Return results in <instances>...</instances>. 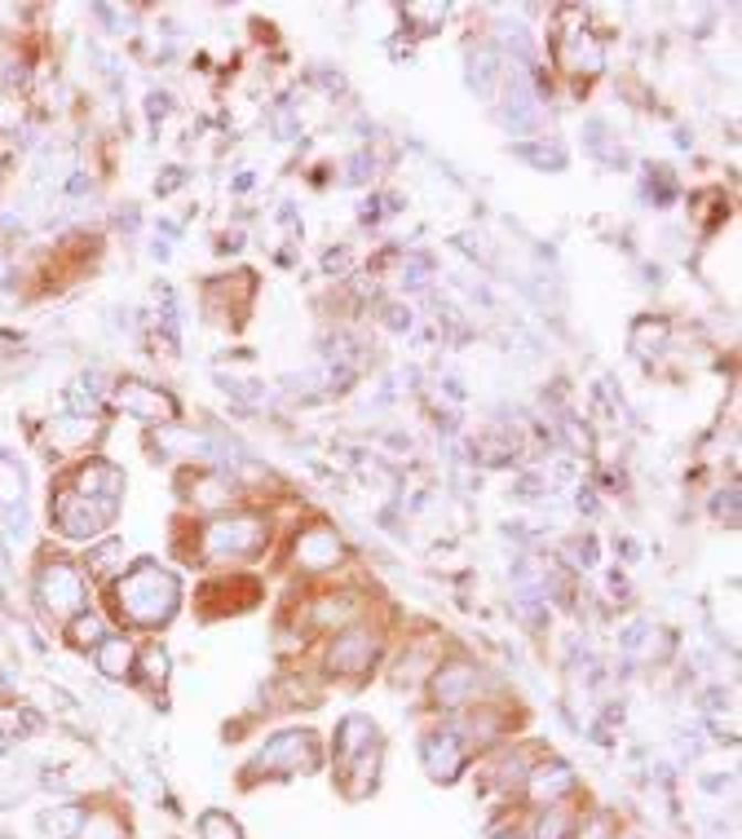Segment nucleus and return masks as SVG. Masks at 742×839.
<instances>
[{"label":"nucleus","instance_id":"1","mask_svg":"<svg viewBox=\"0 0 742 839\" xmlns=\"http://www.w3.org/2000/svg\"><path fill=\"white\" fill-rule=\"evenodd\" d=\"M110 601H115V614H119L128 627L150 631V627L172 623V614H177V605H181V583H177V574L163 570L159 561H137L132 570H124V574L115 578Z\"/></svg>","mask_w":742,"mask_h":839},{"label":"nucleus","instance_id":"2","mask_svg":"<svg viewBox=\"0 0 742 839\" xmlns=\"http://www.w3.org/2000/svg\"><path fill=\"white\" fill-rule=\"evenodd\" d=\"M265 543H269L265 517H256V512H221V517H212V521L199 530L190 561H230V556H243V561H247V556H256Z\"/></svg>","mask_w":742,"mask_h":839},{"label":"nucleus","instance_id":"3","mask_svg":"<svg viewBox=\"0 0 742 839\" xmlns=\"http://www.w3.org/2000/svg\"><path fill=\"white\" fill-rule=\"evenodd\" d=\"M318 760H322V746H318V737H314L309 729H283V733H274V737L252 755L247 768H252L256 777H261V773L283 777V773H314Z\"/></svg>","mask_w":742,"mask_h":839},{"label":"nucleus","instance_id":"4","mask_svg":"<svg viewBox=\"0 0 742 839\" xmlns=\"http://www.w3.org/2000/svg\"><path fill=\"white\" fill-rule=\"evenodd\" d=\"M35 601H40V609L49 618H66L71 623L88 605V583H84V574L71 561H49L35 574Z\"/></svg>","mask_w":742,"mask_h":839},{"label":"nucleus","instance_id":"5","mask_svg":"<svg viewBox=\"0 0 742 839\" xmlns=\"http://www.w3.org/2000/svg\"><path fill=\"white\" fill-rule=\"evenodd\" d=\"M115 508H119V503L88 499V495H75L71 486H62V490L53 495V525H57L66 539H97V534L110 530Z\"/></svg>","mask_w":742,"mask_h":839},{"label":"nucleus","instance_id":"6","mask_svg":"<svg viewBox=\"0 0 742 839\" xmlns=\"http://www.w3.org/2000/svg\"><path fill=\"white\" fill-rule=\"evenodd\" d=\"M380 654V631L371 623H349L336 631L327 649V671L331 676H362Z\"/></svg>","mask_w":742,"mask_h":839},{"label":"nucleus","instance_id":"7","mask_svg":"<svg viewBox=\"0 0 742 839\" xmlns=\"http://www.w3.org/2000/svg\"><path fill=\"white\" fill-rule=\"evenodd\" d=\"M115 406H119L124 415H137V420L177 424V402H172V393H163V389L150 384V380H119V384H115Z\"/></svg>","mask_w":742,"mask_h":839},{"label":"nucleus","instance_id":"8","mask_svg":"<svg viewBox=\"0 0 742 839\" xmlns=\"http://www.w3.org/2000/svg\"><path fill=\"white\" fill-rule=\"evenodd\" d=\"M428 689H433V702H437V707H464V702H477L481 671H477V662H468V658H451V662H437V667H433Z\"/></svg>","mask_w":742,"mask_h":839},{"label":"nucleus","instance_id":"9","mask_svg":"<svg viewBox=\"0 0 742 839\" xmlns=\"http://www.w3.org/2000/svg\"><path fill=\"white\" fill-rule=\"evenodd\" d=\"M420 760H424V773L433 782H455L468 768V746H464V737L455 729H433L420 742Z\"/></svg>","mask_w":742,"mask_h":839},{"label":"nucleus","instance_id":"10","mask_svg":"<svg viewBox=\"0 0 742 839\" xmlns=\"http://www.w3.org/2000/svg\"><path fill=\"white\" fill-rule=\"evenodd\" d=\"M292 556H296V565H300V570L318 574V570H331V565H340V561H344V543H340L336 525L314 521V525H305V530L296 534Z\"/></svg>","mask_w":742,"mask_h":839},{"label":"nucleus","instance_id":"11","mask_svg":"<svg viewBox=\"0 0 742 839\" xmlns=\"http://www.w3.org/2000/svg\"><path fill=\"white\" fill-rule=\"evenodd\" d=\"M521 786H526V799L530 804H561L570 790H574V768L565 764V760H539L534 768H526V777H521Z\"/></svg>","mask_w":742,"mask_h":839},{"label":"nucleus","instance_id":"12","mask_svg":"<svg viewBox=\"0 0 742 839\" xmlns=\"http://www.w3.org/2000/svg\"><path fill=\"white\" fill-rule=\"evenodd\" d=\"M66 486H71L75 495L119 503V495H124V472H119L110 459H88V464H80V472H75Z\"/></svg>","mask_w":742,"mask_h":839},{"label":"nucleus","instance_id":"13","mask_svg":"<svg viewBox=\"0 0 742 839\" xmlns=\"http://www.w3.org/2000/svg\"><path fill=\"white\" fill-rule=\"evenodd\" d=\"M358 614H362V596L353 592H318L305 609L309 627H349L358 623Z\"/></svg>","mask_w":742,"mask_h":839},{"label":"nucleus","instance_id":"14","mask_svg":"<svg viewBox=\"0 0 742 839\" xmlns=\"http://www.w3.org/2000/svg\"><path fill=\"white\" fill-rule=\"evenodd\" d=\"M150 446H155L159 455H186V459H203V455L216 450V442H212L208 433H194V428H181V424H163V428L150 437Z\"/></svg>","mask_w":742,"mask_h":839},{"label":"nucleus","instance_id":"15","mask_svg":"<svg viewBox=\"0 0 742 839\" xmlns=\"http://www.w3.org/2000/svg\"><path fill=\"white\" fill-rule=\"evenodd\" d=\"M93 667H97L106 680H124V676H132V667H137V649H132V640L119 636V631H110V636L93 649Z\"/></svg>","mask_w":742,"mask_h":839},{"label":"nucleus","instance_id":"16","mask_svg":"<svg viewBox=\"0 0 742 839\" xmlns=\"http://www.w3.org/2000/svg\"><path fill=\"white\" fill-rule=\"evenodd\" d=\"M375 742H380V729H375L371 715H344V720L336 724V764L362 755V751L375 746Z\"/></svg>","mask_w":742,"mask_h":839},{"label":"nucleus","instance_id":"17","mask_svg":"<svg viewBox=\"0 0 742 839\" xmlns=\"http://www.w3.org/2000/svg\"><path fill=\"white\" fill-rule=\"evenodd\" d=\"M556 57H561L570 71H596V66H601V44H596L583 26H565Z\"/></svg>","mask_w":742,"mask_h":839},{"label":"nucleus","instance_id":"18","mask_svg":"<svg viewBox=\"0 0 742 839\" xmlns=\"http://www.w3.org/2000/svg\"><path fill=\"white\" fill-rule=\"evenodd\" d=\"M437 662H442L437 649L424 645V640H415V645L402 649V658H398V667H393V680H398V684H420L424 676H433Z\"/></svg>","mask_w":742,"mask_h":839},{"label":"nucleus","instance_id":"19","mask_svg":"<svg viewBox=\"0 0 742 839\" xmlns=\"http://www.w3.org/2000/svg\"><path fill=\"white\" fill-rule=\"evenodd\" d=\"M459 737H464V746L473 751V746H490L499 733H504V715L499 711H490V707H477L459 729H455Z\"/></svg>","mask_w":742,"mask_h":839},{"label":"nucleus","instance_id":"20","mask_svg":"<svg viewBox=\"0 0 742 839\" xmlns=\"http://www.w3.org/2000/svg\"><path fill=\"white\" fill-rule=\"evenodd\" d=\"M84 565H88V574H93V578H119V574H124V565H128V548H124L119 539H106V543L88 548Z\"/></svg>","mask_w":742,"mask_h":839},{"label":"nucleus","instance_id":"21","mask_svg":"<svg viewBox=\"0 0 742 839\" xmlns=\"http://www.w3.org/2000/svg\"><path fill=\"white\" fill-rule=\"evenodd\" d=\"M106 636H110V631H106V623H102L97 614H75L71 627H66V640H71L75 649H97Z\"/></svg>","mask_w":742,"mask_h":839},{"label":"nucleus","instance_id":"22","mask_svg":"<svg viewBox=\"0 0 742 839\" xmlns=\"http://www.w3.org/2000/svg\"><path fill=\"white\" fill-rule=\"evenodd\" d=\"M132 671H141V680H146L150 689H159V684L168 680V671H172V662H168V649H159V645L141 649V654H137V667H132Z\"/></svg>","mask_w":742,"mask_h":839},{"label":"nucleus","instance_id":"23","mask_svg":"<svg viewBox=\"0 0 742 839\" xmlns=\"http://www.w3.org/2000/svg\"><path fill=\"white\" fill-rule=\"evenodd\" d=\"M574 830V817L565 804H548V813L534 821V839H570Z\"/></svg>","mask_w":742,"mask_h":839},{"label":"nucleus","instance_id":"24","mask_svg":"<svg viewBox=\"0 0 742 839\" xmlns=\"http://www.w3.org/2000/svg\"><path fill=\"white\" fill-rule=\"evenodd\" d=\"M570 839H618V817L605 813V808H596V813H587V817L570 830Z\"/></svg>","mask_w":742,"mask_h":839},{"label":"nucleus","instance_id":"25","mask_svg":"<svg viewBox=\"0 0 742 839\" xmlns=\"http://www.w3.org/2000/svg\"><path fill=\"white\" fill-rule=\"evenodd\" d=\"M199 839H243V830H239V821H234L230 813L208 808V813L199 817Z\"/></svg>","mask_w":742,"mask_h":839},{"label":"nucleus","instance_id":"26","mask_svg":"<svg viewBox=\"0 0 742 839\" xmlns=\"http://www.w3.org/2000/svg\"><path fill=\"white\" fill-rule=\"evenodd\" d=\"M632 344H636L640 353H658V349L667 344V322H662V318H640V322L632 327Z\"/></svg>","mask_w":742,"mask_h":839},{"label":"nucleus","instance_id":"27","mask_svg":"<svg viewBox=\"0 0 742 839\" xmlns=\"http://www.w3.org/2000/svg\"><path fill=\"white\" fill-rule=\"evenodd\" d=\"M517 155H521V159H530V163H539V168H565V150H561V141L517 146Z\"/></svg>","mask_w":742,"mask_h":839},{"label":"nucleus","instance_id":"28","mask_svg":"<svg viewBox=\"0 0 742 839\" xmlns=\"http://www.w3.org/2000/svg\"><path fill=\"white\" fill-rule=\"evenodd\" d=\"M203 490H194V508H221V503H230L234 499V486H225V481H216V477H208V481H199Z\"/></svg>","mask_w":742,"mask_h":839},{"label":"nucleus","instance_id":"29","mask_svg":"<svg viewBox=\"0 0 742 839\" xmlns=\"http://www.w3.org/2000/svg\"><path fill=\"white\" fill-rule=\"evenodd\" d=\"M18 499H22V468L0 455V503H18Z\"/></svg>","mask_w":742,"mask_h":839},{"label":"nucleus","instance_id":"30","mask_svg":"<svg viewBox=\"0 0 742 839\" xmlns=\"http://www.w3.org/2000/svg\"><path fill=\"white\" fill-rule=\"evenodd\" d=\"M84 839H119V826L110 817H93L84 821Z\"/></svg>","mask_w":742,"mask_h":839},{"label":"nucleus","instance_id":"31","mask_svg":"<svg viewBox=\"0 0 742 839\" xmlns=\"http://www.w3.org/2000/svg\"><path fill=\"white\" fill-rule=\"evenodd\" d=\"M221 389L234 393V397H243V402H256V397H261V384H243V380H221Z\"/></svg>","mask_w":742,"mask_h":839},{"label":"nucleus","instance_id":"32","mask_svg":"<svg viewBox=\"0 0 742 839\" xmlns=\"http://www.w3.org/2000/svg\"><path fill=\"white\" fill-rule=\"evenodd\" d=\"M389 327H398V331H402V327H411V309L402 314V305H389Z\"/></svg>","mask_w":742,"mask_h":839},{"label":"nucleus","instance_id":"33","mask_svg":"<svg viewBox=\"0 0 742 839\" xmlns=\"http://www.w3.org/2000/svg\"><path fill=\"white\" fill-rule=\"evenodd\" d=\"M146 110H150V119H155V115H163V110H168V93H150Z\"/></svg>","mask_w":742,"mask_h":839},{"label":"nucleus","instance_id":"34","mask_svg":"<svg viewBox=\"0 0 742 839\" xmlns=\"http://www.w3.org/2000/svg\"><path fill=\"white\" fill-rule=\"evenodd\" d=\"M177 185H181V172H168L163 181H155V190H159V194H168V190H177Z\"/></svg>","mask_w":742,"mask_h":839},{"label":"nucleus","instance_id":"35","mask_svg":"<svg viewBox=\"0 0 742 839\" xmlns=\"http://www.w3.org/2000/svg\"><path fill=\"white\" fill-rule=\"evenodd\" d=\"M349 265V252H327V269H344Z\"/></svg>","mask_w":742,"mask_h":839},{"label":"nucleus","instance_id":"36","mask_svg":"<svg viewBox=\"0 0 742 839\" xmlns=\"http://www.w3.org/2000/svg\"><path fill=\"white\" fill-rule=\"evenodd\" d=\"M490 839H517V830H499V835H490Z\"/></svg>","mask_w":742,"mask_h":839}]
</instances>
